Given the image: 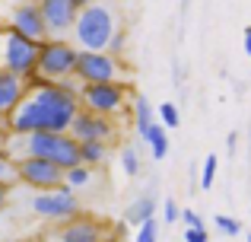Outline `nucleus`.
Instances as JSON below:
<instances>
[{"mask_svg":"<svg viewBox=\"0 0 251 242\" xmlns=\"http://www.w3.org/2000/svg\"><path fill=\"white\" fill-rule=\"evenodd\" d=\"M3 150L13 160L23 156H42V160L57 162L61 169H70L80 162V140L67 131H25V134H6Z\"/></svg>","mask_w":251,"mask_h":242,"instance_id":"1","label":"nucleus"},{"mask_svg":"<svg viewBox=\"0 0 251 242\" xmlns=\"http://www.w3.org/2000/svg\"><path fill=\"white\" fill-rule=\"evenodd\" d=\"M115 29H118L115 13H111L105 3H92L89 0L86 6H80L70 32H74V45L80 51H105Z\"/></svg>","mask_w":251,"mask_h":242,"instance_id":"2","label":"nucleus"},{"mask_svg":"<svg viewBox=\"0 0 251 242\" xmlns=\"http://www.w3.org/2000/svg\"><path fill=\"white\" fill-rule=\"evenodd\" d=\"M76 54H80V48L74 42H64L61 35H48L45 42H38L35 74H42L45 80H67V77H74Z\"/></svg>","mask_w":251,"mask_h":242,"instance_id":"3","label":"nucleus"},{"mask_svg":"<svg viewBox=\"0 0 251 242\" xmlns=\"http://www.w3.org/2000/svg\"><path fill=\"white\" fill-rule=\"evenodd\" d=\"M127 67L121 64V57L108 54V51H80L74 64V77L80 83H111L124 80Z\"/></svg>","mask_w":251,"mask_h":242,"instance_id":"4","label":"nucleus"},{"mask_svg":"<svg viewBox=\"0 0 251 242\" xmlns=\"http://www.w3.org/2000/svg\"><path fill=\"white\" fill-rule=\"evenodd\" d=\"M76 96H80V108L108 115V118H115V115L127 106V86H121L118 80H111V83H80Z\"/></svg>","mask_w":251,"mask_h":242,"instance_id":"5","label":"nucleus"},{"mask_svg":"<svg viewBox=\"0 0 251 242\" xmlns=\"http://www.w3.org/2000/svg\"><path fill=\"white\" fill-rule=\"evenodd\" d=\"M16 182L29 185L32 191H45V188H61L64 185V169L42 156H23L16 160Z\"/></svg>","mask_w":251,"mask_h":242,"instance_id":"6","label":"nucleus"},{"mask_svg":"<svg viewBox=\"0 0 251 242\" xmlns=\"http://www.w3.org/2000/svg\"><path fill=\"white\" fill-rule=\"evenodd\" d=\"M32 211H35L38 217H45V220L64 223V220H70L74 214H80V201H76L74 188H67V185L45 188V191H38L35 198H32Z\"/></svg>","mask_w":251,"mask_h":242,"instance_id":"7","label":"nucleus"},{"mask_svg":"<svg viewBox=\"0 0 251 242\" xmlns=\"http://www.w3.org/2000/svg\"><path fill=\"white\" fill-rule=\"evenodd\" d=\"M35 61H38V42L23 32H13L6 29V48H3V67L13 70L19 77H29L35 70Z\"/></svg>","mask_w":251,"mask_h":242,"instance_id":"8","label":"nucleus"},{"mask_svg":"<svg viewBox=\"0 0 251 242\" xmlns=\"http://www.w3.org/2000/svg\"><path fill=\"white\" fill-rule=\"evenodd\" d=\"M6 29L23 32V35L35 38V42H45L48 38V26H45V16L38 10V0H19V3H13Z\"/></svg>","mask_w":251,"mask_h":242,"instance_id":"9","label":"nucleus"},{"mask_svg":"<svg viewBox=\"0 0 251 242\" xmlns=\"http://www.w3.org/2000/svg\"><path fill=\"white\" fill-rule=\"evenodd\" d=\"M67 134H74L76 140H111L115 137V124H111L108 115L89 112V108H76Z\"/></svg>","mask_w":251,"mask_h":242,"instance_id":"10","label":"nucleus"},{"mask_svg":"<svg viewBox=\"0 0 251 242\" xmlns=\"http://www.w3.org/2000/svg\"><path fill=\"white\" fill-rule=\"evenodd\" d=\"M38 10L45 16L48 35H64V32L74 29V19L80 13V6L74 0H38Z\"/></svg>","mask_w":251,"mask_h":242,"instance_id":"11","label":"nucleus"},{"mask_svg":"<svg viewBox=\"0 0 251 242\" xmlns=\"http://www.w3.org/2000/svg\"><path fill=\"white\" fill-rule=\"evenodd\" d=\"M61 242H102V226H99L92 217L74 214L70 220H64Z\"/></svg>","mask_w":251,"mask_h":242,"instance_id":"12","label":"nucleus"},{"mask_svg":"<svg viewBox=\"0 0 251 242\" xmlns=\"http://www.w3.org/2000/svg\"><path fill=\"white\" fill-rule=\"evenodd\" d=\"M25 96V77L13 74V70H0V115H6L19 99Z\"/></svg>","mask_w":251,"mask_h":242,"instance_id":"13","label":"nucleus"},{"mask_svg":"<svg viewBox=\"0 0 251 242\" xmlns=\"http://www.w3.org/2000/svg\"><path fill=\"white\" fill-rule=\"evenodd\" d=\"M153 214H156L153 194H140L134 204H127V211H124V220H127V223H134V226H140L143 220H150Z\"/></svg>","mask_w":251,"mask_h":242,"instance_id":"14","label":"nucleus"},{"mask_svg":"<svg viewBox=\"0 0 251 242\" xmlns=\"http://www.w3.org/2000/svg\"><path fill=\"white\" fill-rule=\"evenodd\" d=\"M143 140H147L153 160H166V156H169V134H166V128H162V124L153 121V124H150V131L143 134Z\"/></svg>","mask_w":251,"mask_h":242,"instance_id":"15","label":"nucleus"},{"mask_svg":"<svg viewBox=\"0 0 251 242\" xmlns=\"http://www.w3.org/2000/svg\"><path fill=\"white\" fill-rule=\"evenodd\" d=\"M108 156V140H80V162L96 169Z\"/></svg>","mask_w":251,"mask_h":242,"instance_id":"16","label":"nucleus"},{"mask_svg":"<svg viewBox=\"0 0 251 242\" xmlns=\"http://www.w3.org/2000/svg\"><path fill=\"white\" fill-rule=\"evenodd\" d=\"M89 179H92V166H86V162H76V166L64 169V185L74 188V191H76V188H86Z\"/></svg>","mask_w":251,"mask_h":242,"instance_id":"17","label":"nucleus"},{"mask_svg":"<svg viewBox=\"0 0 251 242\" xmlns=\"http://www.w3.org/2000/svg\"><path fill=\"white\" fill-rule=\"evenodd\" d=\"M134 121H137V131H140V137L150 131V124H153V108H150V102L143 99V96H137L134 99Z\"/></svg>","mask_w":251,"mask_h":242,"instance_id":"18","label":"nucleus"},{"mask_svg":"<svg viewBox=\"0 0 251 242\" xmlns=\"http://www.w3.org/2000/svg\"><path fill=\"white\" fill-rule=\"evenodd\" d=\"M0 182L16 185V160L3 150V143H0Z\"/></svg>","mask_w":251,"mask_h":242,"instance_id":"19","label":"nucleus"},{"mask_svg":"<svg viewBox=\"0 0 251 242\" xmlns=\"http://www.w3.org/2000/svg\"><path fill=\"white\" fill-rule=\"evenodd\" d=\"M156 112H159V124H162L166 131H172V128H178V124H181V115H178L175 102H162Z\"/></svg>","mask_w":251,"mask_h":242,"instance_id":"20","label":"nucleus"},{"mask_svg":"<svg viewBox=\"0 0 251 242\" xmlns=\"http://www.w3.org/2000/svg\"><path fill=\"white\" fill-rule=\"evenodd\" d=\"M121 169H124V175H130V179L140 172V156H137L134 147H124L121 150Z\"/></svg>","mask_w":251,"mask_h":242,"instance_id":"21","label":"nucleus"},{"mask_svg":"<svg viewBox=\"0 0 251 242\" xmlns=\"http://www.w3.org/2000/svg\"><path fill=\"white\" fill-rule=\"evenodd\" d=\"M137 242H159V223H156V217L143 220L137 226Z\"/></svg>","mask_w":251,"mask_h":242,"instance_id":"22","label":"nucleus"},{"mask_svg":"<svg viewBox=\"0 0 251 242\" xmlns=\"http://www.w3.org/2000/svg\"><path fill=\"white\" fill-rule=\"evenodd\" d=\"M213 223H216V230H220L223 236H239V233H242V223L235 217H226V214H216Z\"/></svg>","mask_w":251,"mask_h":242,"instance_id":"23","label":"nucleus"},{"mask_svg":"<svg viewBox=\"0 0 251 242\" xmlns=\"http://www.w3.org/2000/svg\"><path fill=\"white\" fill-rule=\"evenodd\" d=\"M213 179H216V156H207L203 160V172H201V188H213Z\"/></svg>","mask_w":251,"mask_h":242,"instance_id":"24","label":"nucleus"},{"mask_svg":"<svg viewBox=\"0 0 251 242\" xmlns=\"http://www.w3.org/2000/svg\"><path fill=\"white\" fill-rule=\"evenodd\" d=\"M124 45H127V35H124V29H115V32H111V38H108V48H105V51L118 57V54L124 51Z\"/></svg>","mask_w":251,"mask_h":242,"instance_id":"25","label":"nucleus"},{"mask_svg":"<svg viewBox=\"0 0 251 242\" xmlns=\"http://www.w3.org/2000/svg\"><path fill=\"white\" fill-rule=\"evenodd\" d=\"M184 242H210L207 236V226H184Z\"/></svg>","mask_w":251,"mask_h":242,"instance_id":"26","label":"nucleus"},{"mask_svg":"<svg viewBox=\"0 0 251 242\" xmlns=\"http://www.w3.org/2000/svg\"><path fill=\"white\" fill-rule=\"evenodd\" d=\"M178 214H181V207L175 204V198H166V204H162V217H166V223H175Z\"/></svg>","mask_w":251,"mask_h":242,"instance_id":"27","label":"nucleus"},{"mask_svg":"<svg viewBox=\"0 0 251 242\" xmlns=\"http://www.w3.org/2000/svg\"><path fill=\"white\" fill-rule=\"evenodd\" d=\"M178 217L184 220V226H201V223H203V220H201V214H197V211H191V207H188V211H181Z\"/></svg>","mask_w":251,"mask_h":242,"instance_id":"28","label":"nucleus"},{"mask_svg":"<svg viewBox=\"0 0 251 242\" xmlns=\"http://www.w3.org/2000/svg\"><path fill=\"white\" fill-rule=\"evenodd\" d=\"M10 188H13V185H6V182H0V207L6 204V194H10Z\"/></svg>","mask_w":251,"mask_h":242,"instance_id":"29","label":"nucleus"},{"mask_svg":"<svg viewBox=\"0 0 251 242\" xmlns=\"http://www.w3.org/2000/svg\"><path fill=\"white\" fill-rule=\"evenodd\" d=\"M242 38H245V54L251 57V26L245 29V35H242Z\"/></svg>","mask_w":251,"mask_h":242,"instance_id":"30","label":"nucleus"},{"mask_svg":"<svg viewBox=\"0 0 251 242\" xmlns=\"http://www.w3.org/2000/svg\"><path fill=\"white\" fill-rule=\"evenodd\" d=\"M226 147H229V153H232L235 147H239V134H229V140H226Z\"/></svg>","mask_w":251,"mask_h":242,"instance_id":"31","label":"nucleus"},{"mask_svg":"<svg viewBox=\"0 0 251 242\" xmlns=\"http://www.w3.org/2000/svg\"><path fill=\"white\" fill-rule=\"evenodd\" d=\"M74 3H76V6H86V3H89V0H74Z\"/></svg>","mask_w":251,"mask_h":242,"instance_id":"32","label":"nucleus"},{"mask_svg":"<svg viewBox=\"0 0 251 242\" xmlns=\"http://www.w3.org/2000/svg\"><path fill=\"white\" fill-rule=\"evenodd\" d=\"M248 242H251V236H248Z\"/></svg>","mask_w":251,"mask_h":242,"instance_id":"33","label":"nucleus"}]
</instances>
